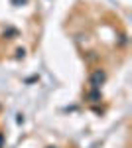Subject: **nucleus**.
I'll return each mask as SVG.
<instances>
[{"label":"nucleus","instance_id":"4","mask_svg":"<svg viewBox=\"0 0 132 148\" xmlns=\"http://www.w3.org/2000/svg\"><path fill=\"white\" fill-rule=\"evenodd\" d=\"M49 148H51V146H49Z\"/></svg>","mask_w":132,"mask_h":148},{"label":"nucleus","instance_id":"2","mask_svg":"<svg viewBox=\"0 0 132 148\" xmlns=\"http://www.w3.org/2000/svg\"><path fill=\"white\" fill-rule=\"evenodd\" d=\"M24 2H26V0H12V4H16V6H18V4H24Z\"/></svg>","mask_w":132,"mask_h":148},{"label":"nucleus","instance_id":"3","mask_svg":"<svg viewBox=\"0 0 132 148\" xmlns=\"http://www.w3.org/2000/svg\"><path fill=\"white\" fill-rule=\"evenodd\" d=\"M0 142H2V136H0Z\"/></svg>","mask_w":132,"mask_h":148},{"label":"nucleus","instance_id":"1","mask_svg":"<svg viewBox=\"0 0 132 148\" xmlns=\"http://www.w3.org/2000/svg\"><path fill=\"white\" fill-rule=\"evenodd\" d=\"M105 81H107V71L105 69H95L89 77V83H91L93 89H101V85H105Z\"/></svg>","mask_w":132,"mask_h":148}]
</instances>
